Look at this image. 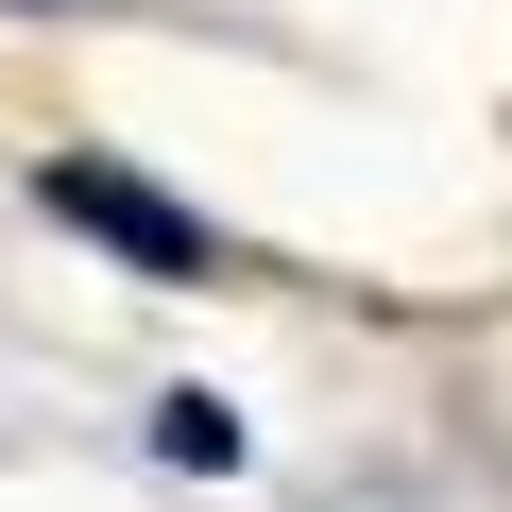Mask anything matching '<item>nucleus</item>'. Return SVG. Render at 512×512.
Masks as SVG:
<instances>
[{
  "label": "nucleus",
  "instance_id": "nucleus-1",
  "mask_svg": "<svg viewBox=\"0 0 512 512\" xmlns=\"http://www.w3.org/2000/svg\"><path fill=\"white\" fill-rule=\"evenodd\" d=\"M35 205H52V222H86V239L120 256V274H154V291H205V274H222V239H205L171 188L103 171V154H52V171H35Z\"/></svg>",
  "mask_w": 512,
  "mask_h": 512
},
{
  "label": "nucleus",
  "instance_id": "nucleus-2",
  "mask_svg": "<svg viewBox=\"0 0 512 512\" xmlns=\"http://www.w3.org/2000/svg\"><path fill=\"white\" fill-rule=\"evenodd\" d=\"M154 444H171L188 478H222V461H239V410H205V393H171V410H154Z\"/></svg>",
  "mask_w": 512,
  "mask_h": 512
}]
</instances>
